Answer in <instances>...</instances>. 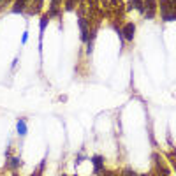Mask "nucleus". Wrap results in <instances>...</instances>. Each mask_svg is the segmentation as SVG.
Masks as SVG:
<instances>
[{"mask_svg": "<svg viewBox=\"0 0 176 176\" xmlns=\"http://www.w3.org/2000/svg\"><path fill=\"white\" fill-rule=\"evenodd\" d=\"M159 7L164 21H176V5L173 4V0H160Z\"/></svg>", "mask_w": 176, "mask_h": 176, "instance_id": "obj_1", "label": "nucleus"}, {"mask_svg": "<svg viewBox=\"0 0 176 176\" xmlns=\"http://www.w3.org/2000/svg\"><path fill=\"white\" fill-rule=\"evenodd\" d=\"M155 12H157V0H145V18L146 19H153L155 18Z\"/></svg>", "mask_w": 176, "mask_h": 176, "instance_id": "obj_2", "label": "nucleus"}, {"mask_svg": "<svg viewBox=\"0 0 176 176\" xmlns=\"http://www.w3.org/2000/svg\"><path fill=\"white\" fill-rule=\"evenodd\" d=\"M79 28H81V41L86 44L92 28H90V21H86V18H83V16H79Z\"/></svg>", "mask_w": 176, "mask_h": 176, "instance_id": "obj_3", "label": "nucleus"}, {"mask_svg": "<svg viewBox=\"0 0 176 176\" xmlns=\"http://www.w3.org/2000/svg\"><path fill=\"white\" fill-rule=\"evenodd\" d=\"M134 32H136V25H134L132 21L125 23V26L122 28V33H123V41H129V42H132V41H134Z\"/></svg>", "mask_w": 176, "mask_h": 176, "instance_id": "obj_4", "label": "nucleus"}, {"mask_svg": "<svg viewBox=\"0 0 176 176\" xmlns=\"http://www.w3.org/2000/svg\"><path fill=\"white\" fill-rule=\"evenodd\" d=\"M32 0H14V5H12V12L14 14H21L26 11V7L30 5Z\"/></svg>", "mask_w": 176, "mask_h": 176, "instance_id": "obj_5", "label": "nucleus"}, {"mask_svg": "<svg viewBox=\"0 0 176 176\" xmlns=\"http://www.w3.org/2000/svg\"><path fill=\"white\" fill-rule=\"evenodd\" d=\"M92 162H93V173L95 175H102V171H104V159L100 155H95L92 159Z\"/></svg>", "mask_w": 176, "mask_h": 176, "instance_id": "obj_6", "label": "nucleus"}, {"mask_svg": "<svg viewBox=\"0 0 176 176\" xmlns=\"http://www.w3.org/2000/svg\"><path fill=\"white\" fill-rule=\"evenodd\" d=\"M42 4H44V0H32L25 12H26V14H37V12L42 9Z\"/></svg>", "mask_w": 176, "mask_h": 176, "instance_id": "obj_7", "label": "nucleus"}, {"mask_svg": "<svg viewBox=\"0 0 176 176\" xmlns=\"http://www.w3.org/2000/svg\"><path fill=\"white\" fill-rule=\"evenodd\" d=\"M132 9H138L143 14V11H145V0H129L127 2V11H132Z\"/></svg>", "mask_w": 176, "mask_h": 176, "instance_id": "obj_8", "label": "nucleus"}, {"mask_svg": "<svg viewBox=\"0 0 176 176\" xmlns=\"http://www.w3.org/2000/svg\"><path fill=\"white\" fill-rule=\"evenodd\" d=\"M48 21H49V16L44 14V16L41 18V25H39V42H41V44H42V33H44V28H46Z\"/></svg>", "mask_w": 176, "mask_h": 176, "instance_id": "obj_9", "label": "nucleus"}, {"mask_svg": "<svg viewBox=\"0 0 176 176\" xmlns=\"http://www.w3.org/2000/svg\"><path fill=\"white\" fill-rule=\"evenodd\" d=\"M16 130H18L19 136H25V134H26V120H25V118H19V120H18Z\"/></svg>", "mask_w": 176, "mask_h": 176, "instance_id": "obj_10", "label": "nucleus"}, {"mask_svg": "<svg viewBox=\"0 0 176 176\" xmlns=\"http://www.w3.org/2000/svg\"><path fill=\"white\" fill-rule=\"evenodd\" d=\"M18 166H19V160H18V157H9V159H7V169H11V171H16V169H18Z\"/></svg>", "mask_w": 176, "mask_h": 176, "instance_id": "obj_11", "label": "nucleus"}, {"mask_svg": "<svg viewBox=\"0 0 176 176\" xmlns=\"http://www.w3.org/2000/svg\"><path fill=\"white\" fill-rule=\"evenodd\" d=\"M63 4H65V11H72V9H74V5L78 4V0H65Z\"/></svg>", "mask_w": 176, "mask_h": 176, "instance_id": "obj_12", "label": "nucleus"}, {"mask_svg": "<svg viewBox=\"0 0 176 176\" xmlns=\"http://www.w3.org/2000/svg\"><path fill=\"white\" fill-rule=\"evenodd\" d=\"M122 176H138V175H136V173H134L132 169H125V171L122 173Z\"/></svg>", "mask_w": 176, "mask_h": 176, "instance_id": "obj_13", "label": "nucleus"}, {"mask_svg": "<svg viewBox=\"0 0 176 176\" xmlns=\"http://www.w3.org/2000/svg\"><path fill=\"white\" fill-rule=\"evenodd\" d=\"M51 4H49V7H60V4H62V0H49Z\"/></svg>", "mask_w": 176, "mask_h": 176, "instance_id": "obj_14", "label": "nucleus"}, {"mask_svg": "<svg viewBox=\"0 0 176 176\" xmlns=\"http://www.w3.org/2000/svg\"><path fill=\"white\" fill-rule=\"evenodd\" d=\"M11 2H12V0H0V11H2L7 4H11Z\"/></svg>", "mask_w": 176, "mask_h": 176, "instance_id": "obj_15", "label": "nucleus"}, {"mask_svg": "<svg viewBox=\"0 0 176 176\" xmlns=\"http://www.w3.org/2000/svg\"><path fill=\"white\" fill-rule=\"evenodd\" d=\"M26 39H28V32H23V37H21V42L25 44V42H26Z\"/></svg>", "mask_w": 176, "mask_h": 176, "instance_id": "obj_16", "label": "nucleus"}, {"mask_svg": "<svg viewBox=\"0 0 176 176\" xmlns=\"http://www.w3.org/2000/svg\"><path fill=\"white\" fill-rule=\"evenodd\" d=\"M12 176H18V175H16V173H12Z\"/></svg>", "mask_w": 176, "mask_h": 176, "instance_id": "obj_17", "label": "nucleus"}, {"mask_svg": "<svg viewBox=\"0 0 176 176\" xmlns=\"http://www.w3.org/2000/svg\"><path fill=\"white\" fill-rule=\"evenodd\" d=\"M143 176H145V175H143Z\"/></svg>", "mask_w": 176, "mask_h": 176, "instance_id": "obj_18", "label": "nucleus"}, {"mask_svg": "<svg viewBox=\"0 0 176 176\" xmlns=\"http://www.w3.org/2000/svg\"><path fill=\"white\" fill-rule=\"evenodd\" d=\"M74 176H76V175H74Z\"/></svg>", "mask_w": 176, "mask_h": 176, "instance_id": "obj_19", "label": "nucleus"}]
</instances>
